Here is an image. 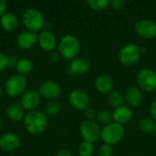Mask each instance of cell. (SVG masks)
<instances>
[{
	"instance_id": "obj_15",
	"label": "cell",
	"mask_w": 156,
	"mask_h": 156,
	"mask_svg": "<svg viewBox=\"0 0 156 156\" xmlns=\"http://www.w3.org/2000/svg\"><path fill=\"white\" fill-rule=\"evenodd\" d=\"M38 34L28 30H24L16 37V46L22 50H29L37 44Z\"/></svg>"
},
{
	"instance_id": "obj_13",
	"label": "cell",
	"mask_w": 156,
	"mask_h": 156,
	"mask_svg": "<svg viewBox=\"0 0 156 156\" xmlns=\"http://www.w3.org/2000/svg\"><path fill=\"white\" fill-rule=\"evenodd\" d=\"M58 39L56 35L50 30H42L38 33L37 45L41 49L47 52H53L58 48Z\"/></svg>"
},
{
	"instance_id": "obj_26",
	"label": "cell",
	"mask_w": 156,
	"mask_h": 156,
	"mask_svg": "<svg viewBox=\"0 0 156 156\" xmlns=\"http://www.w3.org/2000/svg\"><path fill=\"white\" fill-rule=\"evenodd\" d=\"M96 119L98 120L100 123L103 124L104 126L108 125L113 122L112 112L108 110H101L100 112H98Z\"/></svg>"
},
{
	"instance_id": "obj_27",
	"label": "cell",
	"mask_w": 156,
	"mask_h": 156,
	"mask_svg": "<svg viewBox=\"0 0 156 156\" xmlns=\"http://www.w3.org/2000/svg\"><path fill=\"white\" fill-rule=\"evenodd\" d=\"M90 8L95 11H102L109 7L110 1L109 0H90L86 2Z\"/></svg>"
},
{
	"instance_id": "obj_17",
	"label": "cell",
	"mask_w": 156,
	"mask_h": 156,
	"mask_svg": "<svg viewBox=\"0 0 156 156\" xmlns=\"http://www.w3.org/2000/svg\"><path fill=\"white\" fill-rule=\"evenodd\" d=\"M94 87L97 91L101 94H110L113 91L114 82L111 76L106 74L99 75L94 80Z\"/></svg>"
},
{
	"instance_id": "obj_32",
	"label": "cell",
	"mask_w": 156,
	"mask_h": 156,
	"mask_svg": "<svg viewBox=\"0 0 156 156\" xmlns=\"http://www.w3.org/2000/svg\"><path fill=\"white\" fill-rule=\"evenodd\" d=\"M97 112L95 111L94 108L92 107H89L86 111H85V115L87 117V120H92L94 121V119L97 117Z\"/></svg>"
},
{
	"instance_id": "obj_22",
	"label": "cell",
	"mask_w": 156,
	"mask_h": 156,
	"mask_svg": "<svg viewBox=\"0 0 156 156\" xmlns=\"http://www.w3.org/2000/svg\"><path fill=\"white\" fill-rule=\"evenodd\" d=\"M15 69L17 74L27 77V75L31 74V72L33 71L34 62L28 58H19Z\"/></svg>"
},
{
	"instance_id": "obj_37",
	"label": "cell",
	"mask_w": 156,
	"mask_h": 156,
	"mask_svg": "<svg viewBox=\"0 0 156 156\" xmlns=\"http://www.w3.org/2000/svg\"><path fill=\"white\" fill-rule=\"evenodd\" d=\"M55 156H72V154L69 150H60L56 154Z\"/></svg>"
},
{
	"instance_id": "obj_20",
	"label": "cell",
	"mask_w": 156,
	"mask_h": 156,
	"mask_svg": "<svg viewBox=\"0 0 156 156\" xmlns=\"http://www.w3.org/2000/svg\"><path fill=\"white\" fill-rule=\"evenodd\" d=\"M19 20L16 15L11 12H6L0 17V27L6 32H12L17 28Z\"/></svg>"
},
{
	"instance_id": "obj_11",
	"label": "cell",
	"mask_w": 156,
	"mask_h": 156,
	"mask_svg": "<svg viewBox=\"0 0 156 156\" xmlns=\"http://www.w3.org/2000/svg\"><path fill=\"white\" fill-rule=\"evenodd\" d=\"M134 31L144 39H153L156 37V22L148 18L140 19L134 24Z\"/></svg>"
},
{
	"instance_id": "obj_7",
	"label": "cell",
	"mask_w": 156,
	"mask_h": 156,
	"mask_svg": "<svg viewBox=\"0 0 156 156\" xmlns=\"http://www.w3.org/2000/svg\"><path fill=\"white\" fill-rule=\"evenodd\" d=\"M142 51L136 44L130 43L123 46L119 51V60L122 64L131 66L135 64L141 58Z\"/></svg>"
},
{
	"instance_id": "obj_25",
	"label": "cell",
	"mask_w": 156,
	"mask_h": 156,
	"mask_svg": "<svg viewBox=\"0 0 156 156\" xmlns=\"http://www.w3.org/2000/svg\"><path fill=\"white\" fill-rule=\"evenodd\" d=\"M108 101L111 106L116 109L123 105V102L125 101L124 95H122V93L118 90H113L108 95Z\"/></svg>"
},
{
	"instance_id": "obj_28",
	"label": "cell",
	"mask_w": 156,
	"mask_h": 156,
	"mask_svg": "<svg viewBox=\"0 0 156 156\" xmlns=\"http://www.w3.org/2000/svg\"><path fill=\"white\" fill-rule=\"evenodd\" d=\"M78 152L80 156H92L94 153V146L93 144L83 141L80 144Z\"/></svg>"
},
{
	"instance_id": "obj_31",
	"label": "cell",
	"mask_w": 156,
	"mask_h": 156,
	"mask_svg": "<svg viewBox=\"0 0 156 156\" xmlns=\"http://www.w3.org/2000/svg\"><path fill=\"white\" fill-rule=\"evenodd\" d=\"M125 1L123 0H112L110 1V5L112 6V8L116 9V10H120L122 9L125 6Z\"/></svg>"
},
{
	"instance_id": "obj_4",
	"label": "cell",
	"mask_w": 156,
	"mask_h": 156,
	"mask_svg": "<svg viewBox=\"0 0 156 156\" xmlns=\"http://www.w3.org/2000/svg\"><path fill=\"white\" fill-rule=\"evenodd\" d=\"M27 86L28 82L27 77L16 73L7 78L4 85V90L7 96L11 98H17L21 97V95L28 89Z\"/></svg>"
},
{
	"instance_id": "obj_34",
	"label": "cell",
	"mask_w": 156,
	"mask_h": 156,
	"mask_svg": "<svg viewBox=\"0 0 156 156\" xmlns=\"http://www.w3.org/2000/svg\"><path fill=\"white\" fill-rule=\"evenodd\" d=\"M7 12V2L5 0H0V17Z\"/></svg>"
},
{
	"instance_id": "obj_19",
	"label": "cell",
	"mask_w": 156,
	"mask_h": 156,
	"mask_svg": "<svg viewBox=\"0 0 156 156\" xmlns=\"http://www.w3.org/2000/svg\"><path fill=\"white\" fill-rule=\"evenodd\" d=\"M124 100L130 106L136 107L143 101V90L137 86H131L125 91Z\"/></svg>"
},
{
	"instance_id": "obj_10",
	"label": "cell",
	"mask_w": 156,
	"mask_h": 156,
	"mask_svg": "<svg viewBox=\"0 0 156 156\" xmlns=\"http://www.w3.org/2000/svg\"><path fill=\"white\" fill-rule=\"evenodd\" d=\"M70 106L77 111H86L90 104V99L88 93L82 90L76 89L69 92L68 97Z\"/></svg>"
},
{
	"instance_id": "obj_5",
	"label": "cell",
	"mask_w": 156,
	"mask_h": 156,
	"mask_svg": "<svg viewBox=\"0 0 156 156\" xmlns=\"http://www.w3.org/2000/svg\"><path fill=\"white\" fill-rule=\"evenodd\" d=\"M124 126L115 122H112V123L105 125L101 129V139L104 144L112 146L119 144L122 140V138L124 137Z\"/></svg>"
},
{
	"instance_id": "obj_21",
	"label": "cell",
	"mask_w": 156,
	"mask_h": 156,
	"mask_svg": "<svg viewBox=\"0 0 156 156\" xmlns=\"http://www.w3.org/2000/svg\"><path fill=\"white\" fill-rule=\"evenodd\" d=\"M5 114L9 120L12 122H23L25 117V110L20 106V104H10L5 109Z\"/></svg>"
},
{
	"instance_id": "obj_3",
	"label": "cell",
	"mask_w": 156,
	"mask_h": 156,
	"mask_svg": "<svg viewBox=\"0 0 156 156\" xmlns=\"http://www.w3.org/2000/svg\"><path fill=\"white\" fill-rule=\"evenodd\" d=\"M21 22L26 30L39 33L45 26V18L42 12L35 7L27 8L21 16Z\"/></svg>"
},
{
	"instance_id": "obj_14",
	"label": "cell",
	"mask_w": 156,
	"mask_h": 156,
	"mask_svg": "<svg viewBox=\"0 0 156 156\" xmlns=\"http://www.w3.org/2000/svg\"><path fill=\"white\" fill-rule=\"evenodd\" d=\"M21 145L19 136L14 133H5L0 135V149L6 153L16 151Z\"/></svg>"
},
{
	"instance_id": "obj_12",
	"label": "cell",
	"mask_w": 156,
	"mask_h": 156,
	"mask_svg": "<svg viewBox=\"0 0 156 156\" xmlns=\"http://www.w3.org/2000/svg\"><path fill=\"white\" fill-rule=\"evenodd\" d=\"M37 90L41 98L48 101H52V100H56L60 95L61 87L55 80H47L40 83Z\"/></svg>"
},
{
	"instance_id": "obj_40",
	"label": "cell",
	"mask_w": 156,
	"mask_h": 156,
	"mask_svg": "<svg viewBox=\"0 0 156 156\" xmlns=\"http://www.w3.org/2000/svg\"><path fill=\"white\" fill-rule=\"evenodd\" d=\"M0 28H1V27H0Z\"/></svg>"
},
{
	"instance_id": "obj_9",
	"label": "cell",
	"mask_w": 156,
	"mask_h": 156,
	"mask_svg": "<svg viewBox=\"0 0 156 156\" xmlns=\"http://www.w3.org/2000/svg\"><path fill=\"white\" fill-rule=\"evenodd\" d=\"M41 96L37 90L27 89L20 97V106L26 111H35L37 110L41 103Z\"/></svg>"
},
{
	"instance_id": "obj_8",
	"label": "cell",
	"mask_w": 156,
	"mask_h": 156,
	"mask_svg": "<svg viewBox=\"0 0 156 156\" xmlns=\"http://www.w3.org/2000/svg\"><path fill=\"white\" fill-rule=\"evenodd\" d=\"M138 87L146 92L156 90V72L152 69H142L137 74Z\"/></svg>"
},
{
	"instance_id": "obj_38",
	"label": "cell",
	"mask_w": 156,
	"mask_h": 156,
	"mask_svg": "<svg viewBox=\"0 0 156 156\" xmlns=\"http://www.w3.org/2000/svg\"><path fill=\"white\" fill-rule=\"evenodd\" d=\"M4 93H5V90H4V87L0 86V100L3 98L4 96Z\"/></svg>"
},
{
	"instance_id": "obj_33",
	"label": "cell",
	"mask_w": 156,
	"mask_h": 156,
	"mask_svg": "<svg viewBox=\"0 0 156 156\" xmlns=\"http://www.w3.org/2000/svg\"><path fill=\"white\" fill-rule=\"evenodd\" d=\"M18 58L16 56H8V63H9V68H16V63L18 61Z\"/></svg>"
},
{
	"instance_id": "obj_36",
	"label": "cell",
	"mask_w": 156,
	"mask_h": 156,
	"mask_svg": "<svg viewBox=\"0 0 156 156\" xmlns=\"http://www.w3.org/2000/svg\"><path fill=\"white\" fill-rule=\"evenodd\" d=\"M60 58H61V57H60V55L58 54V52H51L50 57H49L50 60H51L52 62H54V63L58 62V61L59 60Z\"/></svg>"
},
{
	"instance_id": "obj_2",
	"label": "cell",
	"mask_w": 156,
	"mask_h": 156,
	"mask_svg": "<svg viewBox=\"0 0 156 156\" xmlns=\"http://www.w3.org/2000/svg\"><path fill=\"white\" fill-rule=\"evenodd\" d=\"M80 51V42L79 38L72 35H64L58 43V52L60 57L67 60L76 58Z\"/></svg>"
},
{
	"instance_id": "obj_23",
	"label": "cell",
	"mask_w": 156,
	"mask_h": 156,
	"mask_svg": "<svg viewBox=\"0 0 156 156\" xmlns=\"http://www.w3.org/2000/svg\"><path fill=\"white\" fill-rule=\"evenodd\" d=\"M139 128L144 133H154L156 132V122L152 117H144L139 122Z\"/></svg>"
},
{
	"instance_id": "obj_24",
	"label": "cell",
	"mask_w": 156,
	"mask_h": 156,
	"mask_svg": "<svg viewBox=\"0 0 156 156\" xmlns=\"http://www.w3.org/2000/svg\"><path fill=\"white\" fill-rule=\"evenodd\" d=\"M61 110V105L57 100H52L48 101L44 108V113L48 117H52L59 113Z\"/></svg>"
},
{
	"instance_id": "obj_29",
	"label": "cell",
	"mask_w": 156,
	"mask_h": 156,
	"mask_svg": "<svg viewBox=\"0 0 156 156\" xmlns=\"http://www.w3.org/2000/svg\"><path fill=\"white\" fill-rule=\"evenodd\" d=\"M112 154H113L112 146L106 144L101 145L98 151V156H112Z\"/></svg>"
},
{
	"instance_id": "obj_35",
	"label": "cell",
	"mask_w": 156,
	"mask_h": 156,
	"mask_svg": "<svg viewBox=\"0 0 156 156\" xmlns=\"http://www.w3.org/2000/svg\"><path fill=\"white\" fill-rule=\"evenodd\" d=\"M150 112H151V117L156 122V100H154L151 104Z\"/></svg>"
},
{
	"instance_id": "obj_39",
	"label": "cell",
	"mask_w": 156,
	"mask_h": 156,
	"mask_svg": "<svg viewBox=\"0 0 156 156\" xmlns=\"http://www.w3.org/2000/svg\"><path fill=\"white\" fill-rule=\"evenodd\" d=\"M2 129H3V121H2V119L0 118V133H1V131H2Z\"/></svg>"
},
{
	"instance_id": "obj_16",
	"label": "cell",
	"mask_w": 156,
	"mask_h": 156,
	"mask_svg": "<svg viewBox=\"0 0 156 156\" xmlns=\"http://www.w3.org/2000/svg\"><path fill=\"white\" fill-rule=\"evenodd\" d=\"M90 69L91 64L90 60L82 57H77L72 59L69 64V72L74 75H85Z\"/></svg>"
},
{
	"instance_id": "obj_6",
	"label": "cell",
	"mask_w": 156,
	"mask_h": 156,
	"mask_svg": "<svg viewBox=\"0 0 156 156\" xmlns=\"http://www.w3.org/2000/svg\"><path fill=\"white\" fill-rule=\"evenodd\" d=\"M80 133L83 138V141L94 144L101 139V128L96 121L86 120L81 123L80 127Z\"/></svg>"
},
{
	"instance_id": "obj_30",
	"label": "cell",
	"mask_w": 156,
	"mask_h": 156,
	"mask_svg": "<svg viewBox=\"0 0 156 156\" xmlns=\"http://www.w3.org/2000/svg\"><path fill=\"white\" fill-rule=\"evenodd\" d=\"M7 68H9L8 56L3 52H0V72L5 71Z\"/></svg>"
},
{
	"instance_id": "obj_1",
	"label": "cell",
	"mask_w": 156,
	"mask_h": 156,
	"mask_svg": "<svg viewBox=\"0 0 156 156\" xmlns=\"http://www.w3.org/2000/svg\"><path fill=\"white\" fill-rule=\"evenodd\" d=\"M24 127L27 133L31 135L42 134L48 128V116L39 110L27 112L23 120Z\"/></svg>"
},
{
	"instance_id": "obj_18",
	"label": "cell",
	"mask_w": 156,
	"mask_h": 156,
	"mask_svg": "<svg viewBox=\"0 0 156 156\" xmlns=\"http://www.w3.org/2000/svg\"><path fill=\"white\" fill-rule=\"evenodd\" d=\"M133 114V112L129 106L122 105L121 107L114 109V111L112 112L113 122H115L119 124L124 125L132 120Z\"/></svg>"
}]
</instances>
